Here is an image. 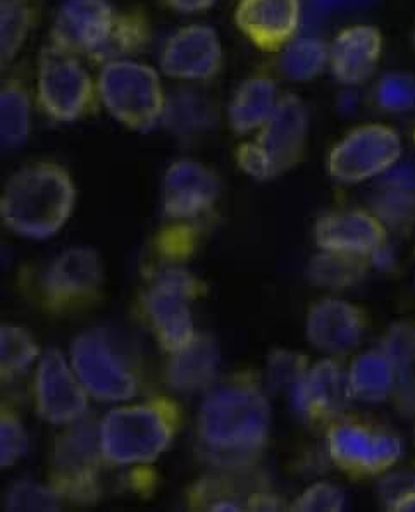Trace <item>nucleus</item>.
<instances>
[{"instance_id":"1","label":"nucleus","mask_w":415,"mask_h":512,"mask_svg":"<svg viewBox=\"0 0 415 512\" xmlns=\"http://www.w3.org/2000/svg\"><path fill=\"white\" fill-rule=\"evenodd\" d=\"M273 409L254 371L216 381L200 402L197 450L219 471L254 469L266 452Z\"/></svg>"},{"instance_id":"2","label":"nucleus","mask_w":415,"mask_h":512,"mask_svg":"<svg viewBox=\"0 0 415 512\" xmlns=\"http://www.w3.org/2000/svg\"><path fill=\"white\" fill-rule=\"evenodd\" d=\"M149 40V21L140 11H119L109 0H68L54 19L49 44L102 68L130 59Z\"/></svg>"},{"instance_id":"3","label":"nucleus","mask_w":415,"mask_h":512,"mask_svg":"<svg viewBox=\"0 0 415 512\" xmlns=\"http://www.w3.org/2000/svg\"><path fill=\"white\" fill-rule=\"evenodd\" d=\"M76 187L68 169L56 163L28 164L16 171L0 195V219L28 240L61 232L75 211Z\"/></svg>"},{"instance_id":"4","label":"nucleus","mask_w":415,"mask_h":512,"mask_svg":"<svg viewBox=\"0 0 415 512\" xmlns=\"http://www.w3.org/2000/svg\"><path fill=\"white\" fill-rule=\"evenodd\" d=\"M181 426L180 404L157 395L114 407L100 419V449L109 466H147L173 445Z\"/></svg>"},{"instance_id":"5","label":"nucleus","mask_w":415,"mask_h":512,"mask_svg":"<svg viewBox=\"0 0 415 512\" xmlns=\"http://www.w3.org/2000/svg\"><path fill=\"white\" fill-rule=\"evenodd\" d=\"M309 142V111L298 95L286 94L254 140L236 149V163L259 182L285 175L302 163Z\"/></svg>"},{"instance_id":"6","label":"nucleus","mask_w":415,"mask_h":512,"mask_svg":"<svg viewBox=\"0 0 415 512\" xmlns=\"http://www.w3.org/2000/svg\"><path fill=\"white\" fill-rule=\"evenodd\" d=\"M205 294L204 281L183 266L155 271L140 295V313L166 354L183 349L197 337L192 304Z\"/></svg>"},{"instance_id":"7","label":"nucleus","mask_w":415,"mask_h":512,"mask_svg":"<svg viewBox=\"0 0 415 512\" xmlns=\"http://www.w3.org/2000/svg\"><path fill=\"white\" fill-rule=\"evenodd\" d=\"M100 104L133 132H152L162 123L168 95L161 76L149 64L118 59L100 68L97 78Z\"/></svg>"},{"instance_id":"8","label":"nucleus","mask_w":415,"mask_h":512,"mask_svg":"<svg viewBox=\"0 0 415 512\" xmlns=\"http://www.w3.org/2000/svg\"><path fill=\"white\" fill-rule=\"evenodd\" d=\"M69 363L92 399L124 404L137 399L142 376L107 328H90L69 345Z\"/></svg>"},{"instance_id":"9","label":"nucleus","mask_w":415,"mask_h":512,"mask_svg":"<svg viewBox=\"0 0 415 512\" xmlns=\"http://www.w3.org/2000/svg\"><path fill=\"white\" fill-rule=\"evenodd\" d=\"M100 419L88 413L64 426L50 456V485L66 502L95 504L100 499V471L106 464L99 435Z\"/></svg>"},{"instance_id":"10","label":"nucleus","mask_w":415,"mask_h":512,"mask_svg":"<svg viewBox=\"0 0 415 512\" xmlns=\"http://www.w3.org/2000/svg\"><path fill=\"white\" fill-rule=\"evenodd\" d=\"M37 99L50 118L73 123L100 102L99 87L80 57L49 44L38 54Z\"/></svg>"},{"instance_id":"11","label":"nucleus","mask_w":415,"mask_h":512,"mask_svg":"<svg viewBox=\"0 0 415 512\" xmlns=\"http://www.w3.org/2000/svg\"><path fill=\"white\" fill-rule=\"evenodd\" d=\"M104 288V266L97 250L71 247L45 269L40 280V302L56 316L87 311L97 304Z\"/></svg>"},{"instance_id":"12","label":"nucleus","mask_w":415,"mask_h":512,"mask_svg":"<svg viewBox=\"0 0 415 512\" xmlns=\"http://www.w3.org/2000/svg\"><path fill=\"white\" fill-rule=\"evenodd\" d=\"M402 138L393 128L369 123L354 128L329 152L328 173L336 182L374 180L402 161Z\"/></svg>"},{"instance_id":"13","label":"nucleus","mask_w":415,"mask_h":512,"mask_svg":"<svg viewBox=\"0 0 415 512\" xmlns=\"http://www.w3.org/2000/svg\"><path fill=\"white\" fill-rule=\"evenodd\" d=\"M329 459L354 478L385 475L402 459V440L354 419L333 421L326 431Z\"/></svg>"},{"instance_id":"14","label":"nucleus","mask_w":415,"mask_h":512,"mask_svg":"<svg viewBox=\"0 0 415 512\" xmlns=\"http://www.w3.org/2000/svg\"><path fill=\"white\" fill-rule=\"evenodd\" d=\"M88 402L90 395L69 357L57 349L42 354L33 380V404L38 418L49 425L68 426L90 413Z\"/></svg>"},{"instance_id":"15","label":"nucleus","mask_w":415,"mask_h":512,"mask_svg":"<svg viewBox=\"0 0 415 512\" xmlns=\"http://www.w3.org/2000/svg\"><path fill=\"white\" fill-rule=\"evenodd\" d=\"M293 411L316 426H329L340 419L354 399L348 388L347 373L336 359H321L288 390Z\"/></svg>"},{"instance_id":"16","label":"nucleus","mask_w":415,"mask_h":512,"mask_svg":"<svg viewBox=\"0 0 415 512\" xmlns=\"http://www.w3.org/2000/svg\"><path fill=\"white\" fill-rule=\"evenodd\" d=\"M221 38L212 26L188 25L171 35L162 47L159 66L180 82H207L223 69Z\"/></svg>"},{"instance_id":"17","label":"nucleus","mask_w":415,"mask_h":512,"mask_svg":"<svg viewBox=\"0 0 415 512\" xmlns=\"http://www.w3.org/2000/svg\"><path fill=\"white\" fill-rule=\"evenodd\" d=\"M367 330L364 309L338 297H324L309 307L305 337L328 356H345L357 349Z\"/></svg>"},{"instance_id":"18","label":"nucleus","mask_w":415,"mask_h":512,"mask_svg":"<svg viewBox=\"0 0 415 512\" xmlns=\"http://www.w3.org/2000/svg\"><path fill=\"white\" fill-rule=\"evenodd\" d=\"M221 195L219 176L205 164L180 159L162 180V211L169 219L190 221L209 213Z\"/></svg>"},{"instance_id":"19","label":"nucleus","mask_w":415,"mask_h":512,"mask_svg":"<svg viewBox=\"0 0 415 512\" xmlns=\"http://www.w3.org/2000/svg\"><path fill=\"white\" fill-rule=\"evenodd\" d=\"M238 30L262 52H279L297 37L304 23L302 0H240L236 7Z\"/></svg>"},{"instance_id":"20","label":"nucleus","mask_w":415,"mask_h":512,"mask_svg":"<svg viewBox=\"0 0 415 512\" xmlns=\"http://www.w3.org/2000/svg\"><path fill=\"white\" fill-rule=\"evenodd\" d=\"M317 249L371 257L388 244V228L372 211H338L317 219Z\"/></svg>"},{"instance_id":"21","label":"nucleus","mask_w":415,"mask_h":512,"mask_svg":"<svg viewBox=\"0 0 415 512\" xmlns=\"http://www.w3.org/2000/svg\"><path fill=\"white\" fill-rule=\"evenodd\" d=\"M383 35L376 26H348L329 44V69L345 87H359L378 69Z\"/></svg>"},{"instance_id":"22","label":"nucleus","mask_w":415,"mask_h":512,"mask_svg":"<svg viewBox=\"0 0 415 512\" xmlns=\"http://www.w3.org/2000/svg\"><path fill=\"white\" fill-rule=\"evenodd\" d=\"M266 488V480L255 475V468L243 471L214 469L212 475L195 481L188 492V504L195 511L245 512L250 499Z\"/></svg>"},{"instance_id":"23","label":"nucleus","mask_w":415,"mask_h":512,"mask_svg":"<svg viewBox=\"0 0 415 512\" xmlns=\"http://www.w3.org/2000/svg\"><path fill=\"white\" fill-rule=\"evenodd\" d=\"M221 364V349L216 338L197 333L190 344L169 354L166 381L178 394L207 392L216 383Z\"/></svg>"},{"instance_id":"24","label":"nucleus","mask_w":415,"mask_h":512,"mask_svg":"<svg viewBox=\"0 0 415 512\" xmlns=\"http://www.w3.org/2000/svg\"><path fill=\"white\" fill-rule=\"evenodd\" d=\"M278 87L269 76H252L238 87L230 109L228 121L236 135L257 133L266 125L278 107Z\"/></svg>"},{"instance_id":"25","label":"nucleus","mask_w":415,"mask_h":512,"mask_svg":"<svg viewBox=\"0 0 415 512\" xmlns=\"http://www.w3.org/2000/svg\"><path fill=\"white\" fill-rule=\"evenodd\" d=\"M219 119L216 102L207 95L181 88L168 95L161 125L176 137H199L214 128Z\"/></svg>"},{"instance_id":"26","label":"nucleus","mask_w":415,"mask_h":512,"mask_svg":"<svg viewBox=\"0 0 415 512\" xmlns=\"http://www.w3.org/2000/svg\"><path fill=\"white\" fill-rule=\"evenodd\" d=\"M350 394L362 402H385L397 390V371L381 349L367 350L355 357L347 371Z\"/></svg>"},{"instance_id":"27","label":"nucleus","mask_w":415,"mask_h":512,"mask_svg":"<svg viewBox=\"0 0 415 512\" xmlns=\"http://www.w3.org/2000/svg\"><path fill=\"white\" fill-rule=\"evenodd\" d=\"M379 349L390 357L397 371L395 400L403 414L415 413V326L400 321L388 328Z\"/></svg>"},{"instance_id":"28","label":"nucleus","mask_w":415,"mask_h":512,"mask_svg":"<svg viewBox=\"0 0 415 512\" xmlns=\"http://www.w3.org/2000/svg\"><path fill=\"white\" fill-rule=\"evenodd\" d=\"M371 266L369 257L343 254L333 250H321L310 257L305 275L317 288L326 290H347L364 280Z\"/></svg>"},{"instance_id":"29","label":"nucleus","mask_w":415,"mask_h":512,"mask_svg":"<svg viewBox=\"0 0 415 512\" xmlns=\"http://www.w3.org/2000/svg\"><path fill=\"white\" fill-rule=\"evenodd\" d=\"M31 132L30 90L21 80H7L0 90V140L4 149L25 144Z\"/></svg>"},{"instance_id":"30","label":"nucleus","mask_w":415,"mask_h":512,"mask_svg":"<svg viewBox=\"0 0 415 512\" xmlns=\"http://www.w3.org/2000/svg\"><path fill=\"white\" fill-rule=\"evenodd\" d=\"M278 66L292 82H310L329 68V44L316 35H297L279 50Z\"/></svg>"},{"instance_id":"31","label":"nucleus","mask_w":415,"mask_h":512,"mask_svg":"<svg viewBox=\"0 0 415 512\" xmlns=\"http://www.w3.org/2000/svg\"><path fill=\"white\" fill-rule=\"evenodd\" d=\"M37 23L35 0L0 2V64L6 68L23 49Z\"/></svg>"},{"instance_id":"32","label":"nucleus","mask_w":415,"mask_h":512,"mask_svg":"<svg viewBox=\"0 0 415 512\" xmlns=\"http://www.w3.org/2000/svg\"><path fill=\"white\" fill-rule=\"evenodd\" d=\"M42 356L37 340L23 326H0V378L11 381L21 376Z\"/></svg>"},{"instance_id":"33","label":"nucleus","mask_w":415,"mask_h":512,"mask_svg":"<svg viewBox=\"0 0 415 512\" xmlns=\"http://www.w3.org/2000/svg\"><path fill=\"white\" fill-rule=\"evenodd\" d=\"M371 211L388 230H403L415 219V192L378 185L372 197Z\"/></svg>"},{"instance_id":"34","label":"nucleus","mask_w":415,"mask_h":512,"mask_svg":"<svg viewBox=\"0 0 415 512\" xmlns=\"http://www.w3.org/2000/svg\"><path fill=\"white\" fill-rule=\"evenodd\" d=\"M66 500L52 485H40L35 481H18L4 499L6 511L11 512H56Z\"/></svg>"},{"instance_id":"35","label":"nucleus","mask_w":415,"mask_h":512,"mask_svg":"<svg viewBox=\"0 0 415 512\" xmlns=\"http://www.w3.org/2000/svg\"><path fill=\"white\" fill-rule=\"evenodd\" d=\"M379 107L388 113H410L415 109V75L407 71L388 73L376 87Z\"/></svg>"},{"instance_id":"36","label":"nucleus","mask_w":415,"mask_h":512,"mask_svg":"<svg viewBox=\"0 0 415 512\" xmlns=\"http://www.w3.org/2000/svg\"><path fill=\"white\" fill-rule=\"evenodd\" d=\"M310 368L309 357L297 350L276 349L266 359L267 385L273 390H290Z\"/></svg>"},{"instance_id":"37","label":"nucleus","mask_w":415,"mask_h":512,"mask_svg":"<svg viewBox=\"0 0 415 512\" xmlns=\"http://www.w3.org/2000/svg\"><path fill=\"white\" fill-rule=\"evenodd\" d=\"M30 438L25 425L9 404L0 407V468H11L25 456Z\"/></svg>"},{"instance_id":"38","label":"nucleus","mask_w":415,"mask_h":512,"mask_svg":"<svg viewBox=\"0 0 415 512\" xmlns=\"http://www.w3.org/2000/svg\"><path fill=\"white\" fill-rule=\"evenodd\" d=\"M347 507V495L343 488L331 481H317L305 488L297 499L288 506L295 512H341Z\"/></svg>"},{"instance_id":"39","label":"nucleus","mask_w":415,"mask_h":512,"mask_svg":"<svg viewBox=\"0 0 415 512\" xmlns=\"http://www.w3.org/2000/svg\"><path fill=\"white\" fill-rule=\"evenodd\" d=\"M376 0H307L304 6V18L309 16L310 21H324L335 14L371 6Z\"/></svg>"},{"instance_id":"40","label":"nucleus","mask_w":415,"mask_h":512,"mask_svg":"<svg viewBox=\"0 0 415 512\" xmlns=\"http://www.w3.org/2000/svg\"><path fill=\"white\" fill-rule=\"evenodd\" d=\"M378 185L415 192V164L400 161L393 168L388 169L385 175L379 176Z\"/></svg>"},{"instance_id":"41","label":"nucleus","mask_w":415,"mask_h":512,"mask_svg":"<svg viewBox=\"0 0 415 512\" xmlns=\"http://www.w3.org/2000/svg\"><path fill=\"white\" fill-rule=\"evenodd\" d=\"M216 2L217 0H168L169 6L173 7L174 11L183 14L200 13L214 6Z\"/></svg>"},{"instance_id":"42","label":"nucleus","mask_w":415,"mask_h":512,"mask_svg":"<svg viewBox=\"0 0 415 512\" xmlns=\"http://www.w3.org/2000/svg\"><path fill=\"white\" fill-rule=\"evenodd\" d=\"M388 509L393 512H415V488H409L402 495H398Z\"/></svg>"},{"instance_id":"43","label":"nucleus","mask_w":415,"mask_h":512,"mask_svg":"<svg viewBox=\"0 0 415 512\" xmlns=\"http://www.w3.org/2000/svg\"><path fill=\"white\" fill-rule=\"evenodd\" d=\"M412 487L415 488V476H414V483H412Z\"/></svg>"},{"instance_id":"44","label":"nucleus","mask_w":415,"mask_h":512,"mask_svg":"<svg viewBox=\"0 0 415 512\" xmlns=\"http://www.w3.org/2000/svg\"><path fill=\"white\" fill-rule=\"evenodd\" d=\"M414 40H415V35H414Z\"/></svg>"},{"instance_id":"45","label":"nucleus","mask_w":415,"mask_h":512,"mask_svg":"<svg viewBox=\"0 0 415 512\" xmlns=\"http://www.w3.org/2000/svg\"><path fill=\"white\" fill-rule=\"evenodd\" d=\"M414 138H415V133H414Z\"/></svg>"}]
</instances>
